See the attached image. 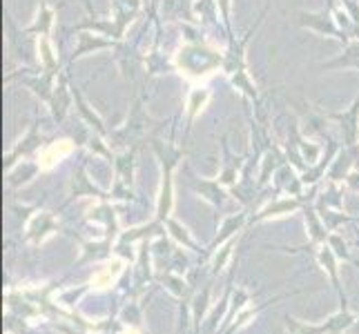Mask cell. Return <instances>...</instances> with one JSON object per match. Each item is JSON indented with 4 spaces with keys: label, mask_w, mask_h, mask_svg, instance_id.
<instances>
[{
    "label": "cell",
    "mask_w": 359,
    "mask_h": 334,
    "mask_svg": "<svg viewBox=\"0 0 359 334\" xmlns=\"http://www.w3.org/2000/svg\"><path fill=\"white\" fill-rule=\"evenodd\" d=\"M179 63L183 69H188L192 74H205L208 69L224 65V58L203 47H185L179 54Z\"/></svg>",
    "instance_id": "obj_1"
},
{
    "label": "cell",
    "mask_w": 359,
    "mask_h": 334,
    "mask_svg": "<svg viewBox=\"0 0 359 334\" xmlns=\"http://www.w3.org/2000/svg\"><path fill=\"white\" fill-rule=\"evenodd\" d=\"M299 25H304V27H308V29H315L319 34L335 36V39H339V41L348 39L346 32H341L337 27L335 18H332L328 11H319V14H306V11H302V14H299Z\"/></svg>",
    "instance_id": "obj_2"
},
{
    "label": "cell",
    "mask_w": 359,
    "mask_h": 334,
    "mask_svg": "<svg viewBox=\"0 0 359 334\" xmlns=\"http://www.w3.org/2000/svg\"><path fill=\"white\" fill-rule=\"evenodd\" d=\"M330 118L341 123L346 141H348V145H353L357 141V125H359V96L355 98V103L351 105V109L346 111V114H330Z\"/></svg>",
    "instance_id": "obj_3"
},
{
    "label": "cell",
    "mask_w": 359,
    "mask_h": 334,
    "mask_svg": "<svg viewBox=\"0 0 359 334\" xmlns=\"http://www.w3.org/2000/svg\"><path fill=\"white\" fill-rule=\"evenodd\" d=\"M49 105H52V114L58 123L65 118L67 109H69V92H67L65 83H60L54 90V96H52V101H49Z\"/></svg>",
    "instance_id": "obj_4"
},
{
    "label": "cell",
    "mask_w": 359,
    "mask_h": 334,
    "mask_svg": "<svg viewBox=\"0 0 359 334\" xmlns=\"http://www.w3.org/2000/svg\"><path fill=\"white\" fill-rule=\"evenodd\" d=\"M52 78H54V71H47L43 78H27L25 81V85L27 88H32V92L41 98V101H52V96H54V88H52Z\"/></svg>",
    "instance_id": "obj_5"
},
{
    "label": "cell",
    "mask_w": 359,
    "mask_h": 334,
    "mask_svg": "<svg viewBox=\"0 0 359 334\" xmlns=\"http://www.w3.org/2000/svg\"><path fill=\"white\" fill-rule=\"evenodd\" d=\"M103 47H112V43L98 39V36H92V34H79V47L74 49L72 60H76L85 52H90V49H103Z\"/></svg>",
    "instance_id": "obj_6"
},
{
    "label": "cell",
    "mask_w": 359,
    "mask_h": 334,
    "mask_svg": "<svg viewBox=\"0 0 359 334\" xmlns=\"http://www.w3.org/2000/svg\"><path fill=\"white\" fill-rule=\"evenodd\" d=\"M52 20H54V11L49 9L47 5H43L41 9H39V16H36V22L32 25V27L27 29L29 34H43V36H47L49 34V27H52Z\"/></svg>",
    "instance_id": "obj_7"
},
{
    "label": "cell",
    "mask_w": 359,
    "mask_h": 334,
    "mask_svg": "<svg viewBox=\"0 0 359 334\" xmlns=\"http://www.w3.org/2000/svg\"><path fill=\"white\" fill-rule=\"evenodd\" d=\"M357 67L359 69V43H353L348 45V49H346V54L337 60H332V63H326L324 67Z\"/></svg>",
    "instance_id": "obj_8"
},
{
    "label": "cell",
    "mask_w": 359,
    "mask_h": 334,
    "mask_svg": "<svg viewBox=\"0 0 359 334\" xmlns=\"http://www.w3.org/2000/svg\"><path fill=\"white\" fill-rule=\"evenodd\" d=\"M74 98H76V105H79V111H81V114L85 116V118H88V123H90V125L92 127H96L98 132H105V127H103V120L101 118H98L96 114H94V111L88 107V103H85L83 101V96L76 92V90H74Z\"/></svg>",
    "instance_id": "obj_9"
},
{
    "label": "cell",
    "mask_w": 359,
    "mask_h": 334,
    "mask_svg": "<svg viewBox=\"0 0 359 334\" xmlns=\"http://www.w3.org/2000/svg\"><path fill=\"white\" fill-rule=\"evenodd\" d=\"M41 54H43V65H45V71H56L58 63H56V58H54V54H52V47H49L47 36H43V41H41Z\"/></svg>",
    "instance_id": "obj_10"
},
{
    "label": "cell",
    "mask_w": 359,
    "mask_h": 334,
    "mask_svg": "<svg viewBox=\"0 0 359 334\" xmlns=\"http://www.w3.org/2000/svg\"><path fill=\"white\" fill-rule=\"evenodd\" d=\"M205 101H208V92H205V90H196V92H192V96H190V123L194 120L196 111H199V109L203 107Z\"/></svg>",
    "instance_id": "obj_11"
},
{
    "label": "cell",
    "mask_w": 359,
    "mask_h": 334,
    "mask_svg": "<svg viewBox=\"0 0 359 334\" xmlns=\"http://www.w3.org/2000/svg\"><path fill=\"white\" fill-rule=\"evenodd\" d=\"M41 141H39V136H36V127H32V132H29V136H27V139H25V141H20V147H18V150L14 152V154H18V152H27V150H34V147L36 145H39ZM14 154H11V156H14Z\"/></svg>",
    "instance_id": "obj_12"
},
{
    "label": "cell",
    "mask_w": 359,
    "mask_h": 334,
    "mask_svg": "<svg viewBox=\"0 0 359 334\" xmlns=\"http://www.w3.org/2000/svg\"><path fill=\"white\" fill-rule=\"evenodd\" d=\"M230 0H217V5L221 7V16H224V20L228 22V16H230Z\"/></svg>",
    "instance_id": "obj_13"
},
{
    "label": "cell",
    "mask_w": 359,
    "mask_h": 334,
    "mask_svg": "<svg viewBox=\"0 0 359 334\" xmlns=\"http://www.w3.org/2000/svg\"><path fill=\"white\" fill-rule=\"evenodd\" d=\"M156 5H158V0H152V7L156 9Z\"/></svg>",
    "instance_id": "obj_14"
}]
</instances>
